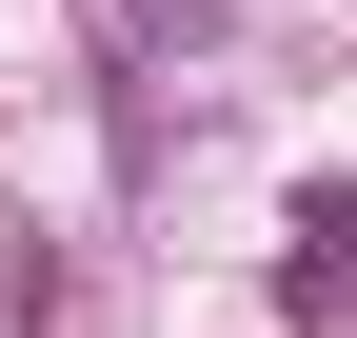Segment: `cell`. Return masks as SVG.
I'll return each mask as SVG.
<instances>
[{"mask_svg":"<svg viewBox=\"0 0 357 338\" xmlns=\"http://www.w3.org/2000/svg\"><path fill=\"white\" fill-rule=\"evenodd\" d=\"M278 318H298V338H357V179H298V219H278Z\"/></svg>","mask_w":357,"mask_h":338,"instance_id":"cell-1","label":"cell"}]
</instances>
